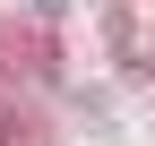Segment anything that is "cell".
Instances as JSON below:
<instances>
[{
    "label": "cell",
    "instance_id": "obj_1",
    "mask_svg": "<svg viewBox=\"0 0 155 146\" xmlns=\"http://www.w3.org/2000/svg\"><path fill=\"white\" fill-rule=\"evenodd\" d=\"M121 60H129V69H155V0L129 9V26H121Z\"/></svg>",
    "mask_w": 155,
    "mask_h": 146
},
{
    "label": "cell",
    "instance_id": "obj_2",
    "mask_svg": "<svg viewBox=\"0 0 155 146\" xmlns=\"http://www.w3.org/2000/svg\"><path fill=\"white\" fill-rule=\"evenodd\" d=\"M0 146H35V129H26V120L9 112V103H0Z\"/></svg>",
    "mask_w": 155,
    "mask_h": 146
}]
</instances>
